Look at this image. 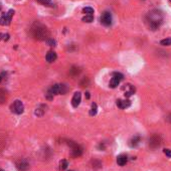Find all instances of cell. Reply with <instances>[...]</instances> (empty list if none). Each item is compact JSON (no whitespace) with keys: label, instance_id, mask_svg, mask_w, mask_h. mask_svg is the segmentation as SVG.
<instances>
[{"label":"cell","instance_id":"20","mask_svg":"<svg viewBox=\"0 0 171 171\" xmlns=\"http://www.w3.org/2000/svg\"><path fill=\"white\" fill-rule=\"evenodd\" d=\"M83 11L86 15H93V13H94V9L92 7H86V8H84Z\"/></svg>","mask_w":171,"mask_h":171},{"label":"cell","instance_id":"15","mask_svg":"<svg viewBox=\"0 0 171 171\" xmlns=\"http://www.w3.org/2000/svg\"><path fill=\"white\" fill-rule=\"evenodd\" d=\"M140 141H141V137H140V136H138V135L134 136L133 138H132L131 140L129 141L130 147L134 148V147H136V146H138V145H139V143H140Z\"/></svg>","mask_w":171,"mask_h":171},{"label":"cell","instance_id":"24","mask_svg":"<svg viewBox=\"0 0 171 171\" xmlns=\"http://www.w3.org/2000/svg\"><path fill=\"white\" fill-rule=\"evenodd\" d=\"M45 42H46V43L49 45V46H56V40H54L53 38H51V37H49V39H46Z\"/></svg>","mask_w":171,"mask_h":171},{"label":"cell","instance_id":"16","mask_svg":"<svg viewBox=\"0 0 171 171\" xmlns=\"http://www.w3.org/2000/svg\"><path fill=\"white\" fill-rule=\"evenodd\" d=\"M56 58H58V56H56V53L54 51H49L46 53V56H45V58H46V61L47 63H53L54 61L56 60Z\"/></svg>","mask_w":171,"mask_h":171},{"label":"cell","instance_id":"18","mask_svg":"<svg viewBox=\"0 0 171 171\" xmlns=\"http://www.w3.org/2000/svg\"><path fill=\"white\" fill-rule=\"evenodd\" d=\"M98 112V106L96 103H93L92 104V107H91V110H90V115L91 116H95L96 114H97Z\"/></svg>","mask_w":171,"mask_h":171},{"label":"cell","instance_id":"2","mask_svg":"<svg viewBox=\"0 0 171 171\" xmlns=\"http://www.w3.org/2000/svg\"><path fill=\"white\" fill-rule=\"evenodd\" d=\"M31 33H32L33 37L38 40H46L49 38V32L46 29V27L42 25V24L38 23V22L34 23V25L31 28Z\"/></svg>","mask_w":171,"mask_h":171},{"label":"cell","instance_id":"23","mask_svg":"<svg viewBox=\"0 0 171 171\" xmlns=\"http://www.w3.org/2000/svg\"><path fill=\"white\" fill-rule=\"evenodd\" d=\"M93 20H94V15H86V16L83 18V21H85V22H92Z\"/></svg>","mask_w":171,"mask_h":171},{"label":"cell","instance_id":"31","mask_svg":"<svg viewBox=\"0 0 171 171\" xmlns=\"http://www.w3.org/2000/svg\"><path fill=\"white\" fill-rule=\"evenodd\" d=\"M0 8H1V5H0Z\"/></svg>","mask_w":171,"mask_h":171},{"label":"cell","instance_id":"8","mask_svg":"<svg viewBox=\"0 0 171 171\" xmlns=\"http://www.w3.org/2000/svg\"><path fill=\"white\" fill-rule=\"evenodd\" d=\"M101 22L105 26H110L112 24V15L110 12L105 11L101 15Z\"/></svg>","mask_w":171,"mask_h":171},{"label":"cell","instance_id":"11","mask_svg":"<svg viewBox=\"0 0 171 171\" xmlns=\"http://www.w3.org/2000/svg\"><path fill=\"white\" fill-rule=\"evenodd\" d=\"M16 167L19 171H27L29 169V164L26 160H19L16 163Z\"/></svg>","mask_w":171,"mask_h":171},{"label":"cell","instance_id":"10","mask_svg":"<svg viewBox=\"0 0 171 171\" xmlns=\"http://www.w3.org/2000/svg\"><path fill=\"white\" fill-rule=\"evenodd\" d=\"M123 91H124V93H125V97H131V96L135 93V88H134V86L130 85V84H127V85H125L123 87Z\"/></svg>","mask_w":171,"mask_h":171},{"label":"cell","instance_id":"29","mask_svg":"<svg viewBox=\"0 0 171 171\" xmlns=\"http://www.w3.org/2000/svg\"><path fill=\"white\" fill-rule=\"evenodd\" d=\"M1 80H2V77H1V76H0V82H1Z\"/></svg>","mask_w":171,"mask_h":171},{"label":"cell","instance_id":"32","mask_svg":"<svg viewBox=\"0 0 171 171\" xmlns=\"http://www.w3.org/2000/svg\"><path fill=\"white\" fill-rule=\"evenodd\" d=\"M170 1H171V0H170Z\"/></svg>","mask_w":171,"mask_h":171},{"label":"cell","instance_id":"9","mask_svg":"<svg viewBox=\"0 0 171 171\" xmlns=\"http://www.w3.org/2000/svg\"><path fill=\"white\" fill-rule=\"evenodd\" d=\"M161 145V138L159 135H153L149 140V146L153 149H156Z\"/></svg>","mask_w":171,"mask_h":171},{"label":"cell","instance_id":"14","mask_svg":"<svg viewBox=\"0 0 171 171\" xmlns=\"http://www.w3.org/2000/svg\"><path fill=\"white\" fill-rule=\"evenodd\" d=\"M127 161H128V157L125 154H121L117 157V163H118V165H120V166L126 165Z\"/></svg>","mask_w":171,"mask_h":171},{"label":"cell","instance_id":"12","mask_svg":"<svg viewBox=\"0 0 171 171\" xmlns=\"http://www.w3.org/2000/svg\"><path fill=\"white\" fill-rule=\"evenodd\" d=\"M81 100H82L81 93H79V92L75 93L74 97H72V107L77 108V107L79 106L80 104H81Z\"/></svg>","mask_w":171,"mask_h":171},{"label":"cell","instance_id":"27","mask_svg":"<svg viewBox=\"0 0 171 171\" xmlns=\"http://www.w3.org/2000/svg\"><path fill=\"white\" fill-rule=\"evenodd\" d=\"M163 152H164V154H165L166 156L169 157V158H171V151H170L169 149H164Z\"/></svg>","mask_w":171,"mask_h":171},{"label":"cell","instance_id":"28","mask_svg":"<svg viewBox=\"0 0 171 171\" xmlns=\"http://www.w3.org/2000/svg\"><path fill=\"white\" fill-rule=\"evenodd\" d=\"M168 120H169V122L171 123V116H170V117H169V118H168Z\"/></svg>","mask_w":171,"mask_h":171},{"label":"cell","instance_id":"7","mask_svg":"<svg viewBox=\"0 0 171 171\" xmlns=\"http://www.w3.org/2000/svg\"><path fill=\"white\" fill-rule=\"evenodd\" d=\"M14 14V10H9L7 13L3 14L0 18V24L1 25H9L11 22V19H12V16Z\"/></svg>","mask_w":171,"mask_h":171},{"label":"cell","instance_id":"5","mask_svg":"<svg viewBox=\"0 0 171 171\" xmlns=\"http://www.w3.org/2000/svg\"><path fill=\"white\" fill-rule=\"evenodd\" d=\"M10 110H11L12 113L16 114V115H20V114H22L24 112V105H23V103H22L21 101H19V100H16V101H15L12 105H11Z\"/></svg>","mask_w":171,"mask_h":171},{"label":"cell","instance_id":"13","mask_svg":"<svg viewBox=\"0 0 171 171\" xmlns=\"http://www.w3.org/2000/svg\"><path fill=\"white\" fill-rule=\"evenodd\" d=\"M117 106L120 109H127L131 106V103L128 100H118L117 101Z\"/></svg>","mask_w":171,"mask_h":171},{"label":"cell","instance_id":"21","mask_svg":"<svg viewBox=\"0 0 171 171\" xmlns=\"http://www.w3.org/2000/svg\"><path fill=\"white\" fill-rule=\"evenodd\" d=\"M161 45H164V46H167V45H171V38H165V39H162L160 42Z\"/></svg>","mask_w":171,"mask_h":171},{"label":"cell","instance_id":"19","mask_svg":"<svg viewBox=\"0 0 171 171\" xmlns=\"http://www.w3.org/2000/svg\"><path fill=\"white\" fill-rule=\"evenodd\" d=\"M68 166V163L67 160H61L60 162V168L61 170H65Z\"/></svg>","mask_w":171,"mask_h":171},{"label":"cell","instance_id":"30","mask_svg":"<svg viewBox=\"0 0 171 171\" xmlns=\"http://www.w3.org/2000/svg\"><path fill=\"white\" fill-rule=\"evenodd\" d=\"M0 171H4V170H2V169H0Z\"/></svg>","mask_w":171,"mask_h":171},{"label":"cell","instance_id":"25","mask_svg":"<svg viewBox=\"0 0 171 171\" xmlns=\"http://www.w3.org/2000/svg\"><path fill=\"white\" fill-rule=\"evenodd\" d=\"M0 39L1 40H4V42H7L9 39V34L8 33H0Z\"/></svg>","mask_w":171,"mask_h":171},{"label":"cell","instance_id":"1","mask_svg":"<svg viewBox=\"0 0 171 171\" xmlns=\"http://www.w3.org/2000/svg\"><path fill=\"white\" fill-rule=\"evenodd\" d=\"M146 20H147L148 26H149L150 29L152 30H156L158 29V27L161 25L163 21V14L160 10H152L148 13L147 17H146Z\"/></svg>","mask_w":171,"mask_h":171},{"label":"cell","instance_id":"6","mask_svg":"<svg viewBox=\"0 0 171 171\" xmlns=\"http://www.w3.org/2000/svg\"><path fill=\"white\" fill-rule=\"evenodd\" d=\"M123 75L120 74V72H113V77H112L111 81H110V88L112 89H115L117 88L118 86H119L120 82L123 80Z\"/></svg>","mask_w":171,"mask_h":171},{"label":"cell","instance_id":"3","mask_svg":"<svg viewBox=\"0 0 171 171\" xmlns=\"http://www.w3.org/2000/svg\"><path fill=\"white\" fill-rule=\"evenodd\" d=\"M49 91L52 95H63L67 93L68 88L63 84H56V85L51 86V88Z\"/></svg>","mask_w":171,"mask_h":171},{"label":"cell","instance_id":"22","mask_svg":"<svg viewBox=\"0 0 171 171\" xmlns=\"http://www.w3.org/2000/svg\"><path fill=\"white\" fill-rule=\"evenodd\" d=\"M39 3L43 4V5H46V6H51L52 5V2L51 0H37Z\"/></svg>","mask_w":171,"mask_h":171},{"label":"cell","instance_id":"26","mask_svg":"<svg viewBox=\"0 0 171 171\" xmlns=\"http://www.w3.org/2000/svg\"><path fill=\"white\" fill-rule=\"evenodd\" d=\"M79 72H80V70H79V68H77L72 67V70H70V75H72V76H77Z\"/></svg>","mask_w":171,"mask_h":171},{"label":"cell","instance_id":"4","mask_svg":"<svg viewBox=\"0 0 171 171\" xmlns=\"http://www.w3.org/2000/svg\"><path fill=\"white\" fill-rule=\"evenodd\" d=\"M68 144L72 148V155L74 157H79L83 154V148L81 145H79L74 141H68Z\"/></svg>","mask_w":171,"mask_h":171},{"label":"cell","instance_id":"17","mask_svg":"<svg viewBox=\"0 0 171 171\" xmlns=\"http://www.w3.org/2000/svg\"><path fill=\"white\" fill-rule=\"evenodd\" d=\"M45 109H46V106H44V105H40L39 107L36 108L34 114H35L36 116H38V117H42V116H43V114L45 113V111H46Z\"/></svg>","mask_w":171,"mask_h":171}]
</instances>
